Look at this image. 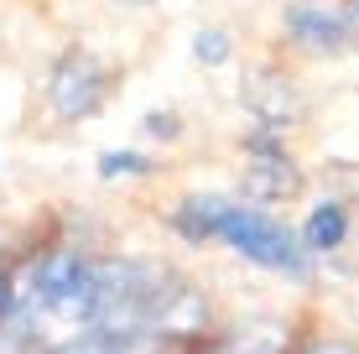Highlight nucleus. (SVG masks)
<instances>
[{
    "label": "nucleus",
    "mask_w": 359,
    "mask_h": 354,
    "mask_svg": "<svg viewBox=\"0 0 359 354\" xmlns=\"http://www.w3.org/2000/svg\"><path fill=\"white\" fill-rule=\"evenodd\" d=\"M126 6H146V0H126Z\"/></svg>",
    "instance_id": "nucleus-15"
},
{
    "label": "nucleus",
    "mask_w": 359,
    "mask_h": 354,
    "mask_svg": "<svg viewBox=\"0 0 359 354\" xmlns=\"http://www.w3.org/2000/svg\"><path fill=\"white\" fill-rule=\"evenodd\" d=\"M219 240H224V245H234L245 261L266 266V271L307 276L302 240H297L287 224H276L271 214H255V209H240V203H229V209H224V224H219Z\"/></svg>",
    "instance_id": "nucleus-2"
},
{
    "label": "nucleus",
    "mask_w": 359,
    "mask_h": 354,
    "mask_svg": "<svg viewBox=\"0 0 359 354\" xmlns=\"http://www.w3.org/2000/svg\"><path fill=\"white\" fill-rule=\"evenodd\" d=\"M193 57H198V63H208V68L224 63V57H229V32H198L193 36Z\"/></svg>",
    "instance_id": "nucleus-10"
},
{
    "label": "nucleus",
    "mask_w": 359,
    "mask_h": 354,
    "mask_svg": "<svg viewBox=\"0 0 359 354\" xmlns=\"http://www.w3.org/2000/svg\"><path fill=\"white\" fill-rule=\"evenodd\" d=\"M109 94V68L94 53H68L57 57L53 79H47V104L63 120H89Z\"/></svg>",
    "instance_id": "nucleus-3"
},
{
    "label": "nucleus",
    "mask_w": 359,
    "mask_h": 354,
    "mask_svg": "<svg viewBox=\"0 0 359 354\" xmlns=\"http://www.w3.org/2000/svg\"><path fill=\"white\" fill-rule=\"evenodd\" d=\"M99 172L104 177H141V172H151V162L141 151H104L99 156Z\"/></svg>",
    "instance_id": "nucleus-9"
},
{
    "label": "nucleus",
    "mask_w": 359,
    "mask_h": 354,
    "mask_svg": "<svg viewBox=\"0 0 359 354\" xmlns=\"http://www.w3.org/2000/svg\"><path fill=\"white\" fill-rule=\"evenodd\" d=\"M245 193H250V198H266V203L302 193V172H297V162L271 136H255V156H250V167H245Z\"/></svg>",
    "instance_id": "nucleus-4"
},
{
    "label": "nucleus",
    "mask_w": 359,
    "mask_h": 354,
    "mask_svg": "<svg viewBox=\"0 0 359 354\" xmlns=\"http://www.w3.org/2000/svg\"><path fill=\"white\" fill-rule=\"evenodd\" d=\"M146 136L172 141V136H177V115H146Z\"/></svg>",
    "instance_id": "nucleus-11"
},
{
    "label": "nucleus",
    "mask_w": 359,
    "mask_h": 354,
    "mask_svg": "<svg viewBox=\"0 0 359 354\" xmlns=\"http://www.w3.org/2000/svg\"><path fill=\"white\" fill-rule=\"evenodd\" d=\"M344 27H349V36H359V0L344 6Z\"/></svg>",
    "instance_id": "nucleus-13"
},
{
    "label": "nucleus",
    "mask_w": 359,
    "mask_h": 354,
    "mask_svg": "<svg viewBox=\"0 0 359 354\" xmlns=\"http://www.w3.org/2000/svg\"><path fill=\"white\" fill-rule=\"evenodd\" d=\"M349 240V209L344 203H318L302 229V250H339Z\"/></svg>",
    "instance_id": "nucleus-7"
},
{
    "label": "nucleus",
    "mask_w": 359,
    "mask_h": 354,
    "mask_svg": "<svg viewBox=\"0 0 359 354\" xmlns=\"http://www.w3.org/2000/svg\"><path fill=\"white\" fill-rule=\"evenodd\" d=\"M307 354H359V349H354V344H313Z\"/></svg>",
    "instance_id": "nucleus-14"
},
{
    "label": "nucleus",
    "mask_w": 359,
    "mask_h": 354,
    "mask_svg": "<svg viewBox=\"0 0 359 354\" xmlns=\"http://www.w3.org/2000/svg\"><path fill=\"white\" fill-rule=\"evenodd\" d=\"M11 313H16V292H11V276L0 271V323H6Z\"/></svg>",
    "instance_id": "nucleus-12"
},
{
    "label": "nucleus",
    "mask_w": 359,
    "mask_h": 354,
    "mask_svg": "<svg viewBox=\"0 0 359 354\" xmlns=\"http://www.w3.org/2000/svg\"><path fill=\"white\" fill-rule=\"evenodd\" d=\"M245 104L266 120V125H287V120L302 115V94L281 68H255L245 79Z\"/></svg>",
    "instance_id": "nucleus-5"
},
{
    "label": "nucleus",
    "mask_w": 359,
    "mask_h": 354,
    "mask_svg": "<svg viewBox=\"0 0 359 354\" xmlns=\"http://www.w3.org/2000/svg\"><path fill=\"white\" fill-rule=\"evenodd\" d=\"M224 209H229V198H188L177 214H172V224H177L188 240H219Z\"/></svg>",
    "instance_id": "nucleus-8"
},
{
    "label": "nucleus",
    "mask_w": 359,
    "mask_h": 354,
    "mask_svg": "<svg viewBox=\"0 0 359 354\" xmlns=\"http://www.w3.org/2000/svg\"><path fill=\"white\" fill-rule=\"evenodd\" d=\"M287 32L307 47V53H344V42H349L344 16H333L323 6H292L287 11Z\"/></svg>",
    "instance_id": "nucleus-6"
},
{
    "label": "nucleus",
    "mask_w": 359,
    "mask_h": 354,
    "mask_svg": "<svg viewBox=\"0 0 359 354\" xmlns=\"http://www.w3.org/2000/svg\"><path fill=\"white\" fill-rule=\"evenodd\" d=\"M94 302H99V266H89L83 255L53 250L36 261L32 271V334H53V339H79L94 328Z\"/></svg>",
    "instance_id": "nucleus-1"
}]
</instances>
